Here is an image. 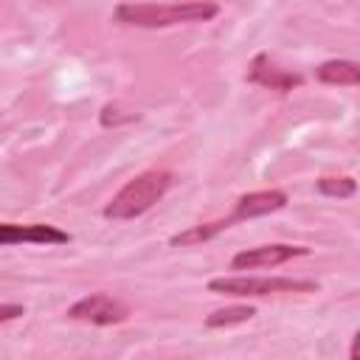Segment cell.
<instances>
[{"label":"cell","instance_id":"obj_9","mask_svg":"<svg viewBox=\"0 0 360 360\" xmlns=\"http://www.w3.org/2000/svg\"><path fill=\"white\" fill-rule=\"evenodd\" d=\"M318 82L338 84V87H357L360 84V65L354 59H329L315 68Z\"/></svg>","mask_w":360,"mask_h":360},{"label":"cell","instance_id":"obj_6","mask_svg":"<svg viewBox=\"0 0 360 360\" xmlns=\"http://www.w3.org/2000/svg\"><path fill=\"white\" fill-rule=\"evenodd\" d=\"M298 256H309V248H304V245H284V242L259 245V248L239 250V253L231 259V270L278 267V264H284V262H290V259H298Z\"/></svg>","mask_w":360,"mask_h":360},{"label":"cell","instance_id":"obj_13","mask_svg":"<svg viewBox=\"0 0 360 360\" xmlns=\"http://www.w3.org/2000/svg\"><path fill=\"white\" fill-rule=\"evenodd\" d=\"M349 360H357V335L352 338V346H349Z\"/></svg>","mask_w":360,"mask_h":360},{"label":"cell","instance_id":"obj_11","mask_svg":"<svg viewBox=\"0 0 360 360\" xmlns=\"http://www.w3.org/2000/svg\"><path fill=\"white\" fill-rule=\"evenodd\" d=\"M315 188L323 194V197H338V200H346L357 191V180L352 174H329V177H321L315 183Z\"/></svg>","mask_w":360,"mask_h":360},{"label":"cell","instance_id":"obj_12","mask_svg":"<svg viewBox=\"0 0 360 360\" xmlns=\"http://www.w3.org/2000/svg\"><path fill=\"white\" fill-rule=\"evenodd\" d=\"M25 315V307L22 304H0V323H8V321H17Z\"/></svg>","mask_w":360,"mask_h":360},{"label":"cell","instance_id":"obj_10","mask_svg":"<svg viewBox=\"0 0 360 360\" xmlns=\"http://www.w3.org/2000/svg\"><path fill=\"white\" fill-rule=\"evenodd\" d=\"M256 315V309L250 304H233V307H222V309H214L208 318H205V326L208 329H228V326H236V323H245Z\"/></svg>","mask_w":360,"mask_h":360},{"label":"cell","instance_id":"obj_1","mask_svg":"<svg viewBox=\"0 0 360 360\" xmlns=\"http://www.w3.org/2000/svg\"><path fill=\"white\" fill-rule=\"evenodd\" d=\"M287 205V194L278 191V188H264V191H250V194H242L233 205V211L228 217H219V219H211V222H200V225H191L180 233H174L169 239V245L174 248H194V245H202L208 239H214L217 233L233 228L236 222H245V219H256V217H267V214H276Z\"/></svg>","mask_w":360,"mask_h":360},{"label":"cell","instance_id":"obj_2","mask_svg":"<svg viewBox=\"0 0 360 360\" xmlns=\"http://www.w3.org/2000/svg\"><path fill=\"white\" fill-rule=\"evenodd\" d=\"M219 14L217 3L191 0V3H118L112 17L121 25L132 28H169L180 22H208Z\"/></svg>","mask_w":360,"mask_h":360},{"label":"cell","instance_id":"obj_8","mask_svg":"<svg viewBox=\"0 0 360 360\" xmlns=\"http://www.w3.org/2000/svg\"><path fill=\"white\" fill-rule=\"evenodd\" d=\"M248 82L264 87V90H276V93H290L295 87L304 84V76L295 70H287L281 65H276L267 53H256L250 68H248Z\"/></svg>","mask_w":360,"mask_h":360},{"label":"cell","instance_id":"obj_4","mask_svg":"<svg viewBox=\"0 0 360 360\" xmlns=\"http://www.w3.org/2000/svg\"><path fill=\"white\" fill-rule=\"evenodd\" d=\"M318 281L290 276H217L208 281V292L233 298H264L278 292H315Z\"/></svg>","mask_w":360,"mask_h":360},{"label":"cell","instance_id":"obj_3","mask_svg":"<svg viewBox=\"0 0 360 360\" xmlns=\"http://www.w3.org/2000/svg\"><path fill=\"white\" fill-rule=\"evenodd\" d=\"M172 183H174L172 172H163V169L141 172L112 194V200L104 205V217L115 219V222L135 219V217L146 214L158 200H163V194L172 188Z\"/></svg>","mask_w":360,"mask_h":360},{"label":"cell","instance_id":"obj_5","mask_svg":"<svg viewBox=\"0 0 360 360\" xmlns=\"http://www.w3.org/2000/svg\"><path fill=\"white\" fill-rule=\"evenodd\" d=\"M68 318L93 323V326H112V323H124L129 318V304L110 292H90L68 307Z\"/></svg>","mask_w":360,"mask_h":360},{"label":"cell","instance_id":"obj_7","mask_svg":"<svg viewBox=\"0 0 360 360\" xmlns=\"http://www.w3.org/2000/svg\"><path fill=\"white\" fill-rule=\"evenodd\" d=\"M70 233L48 222H0V248L8 245H68Z\"/></svg>","mask_w":360,"mask_h":360}]
</instances>
